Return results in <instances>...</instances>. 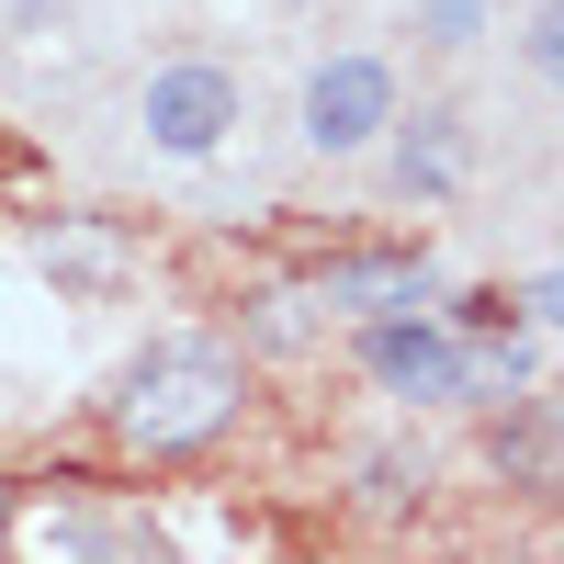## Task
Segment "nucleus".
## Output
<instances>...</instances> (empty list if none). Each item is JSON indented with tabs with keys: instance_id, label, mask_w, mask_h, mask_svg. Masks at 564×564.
<instances>
[{
	"instance_id": "obj_1",
	"label": "nucleus",
	"mask_w": 564,
	"mask_h": 564,
	"mask_svg": "<svg viewBox=\"0 0 564 564\" xmlns=\"http://www.w3.org/2000/svg\"><path fill=\"white\" fill-rule=\"evenodd\" d=\"M238 395H249L238 350H215V339H159L148 361L124 372L113 430H124L135 452H204L226 417H238Z\"/></svg>"
},
{
	"instance_id": "obj_2",
	"label": "nucleus",
	"mask_w": 564,
	"mask_h": 564,
	"mask_svg": "<svg viewBox=\"0 0 564 564\" xmlns=\"http://www.w3.org/2000/svg\"><path fill=\"white\" fill-rule=\"evenodd\" d=\"M135 124H148L159 159H215L226 135H238V68H215V57H170V68H148Z\"/></svg>"
},
{
	"instance_id": "obj_3",
	"label": "nucleus",
	"mask_w": 564,
	"mask_h": 564,
	"mask_svg": "<svg viewBox=\"0 0 564 564\" xmlns=\"http://www.w3.org/2000/svg\"><path fill=\"white\" fill-rule=\"evenodd\" d=\"M361 361H372V384L384 395H417V406H441V395H475V350H463V327H430V316H361Z\"/></svg>"
},
{
	"instance_id": "obj_4",
	"label": "nucleus",
	"mask_w": 564,
	"mask_h": 564,
	"mask_svg": "<svg viewBox=\"0 0 564 564\" xmlns=\"http://www.w3.org/2000/svg\"><path fill=\"white\" fill-rule=\"evenodd\" d=\"M395 68L384 57H327L316 79H305V148L316 159H361L372 135H395Z\"/></svg>"
},
{
	"instance_id": "obj_5",
	"label": "nucleus",
	"mask_w": 564,
	"mask_h": 564,
	"mask_svg": "<svg viewBox=\"0 0 564 564\" xmlns=\"http://www.w3.org/2000/svg\"><path fill=\"white\" fill-rule=\"evenodd\" d=\"M486 475L520 497H564V395H520L508 417H486Z\"/></svg>"
},
{
	"instance_id": "obj_6",
	"label": "nucleus",
	"mask_w": 564,
	"mask_h": 564,
	"mask_svg": "<svg viewBox=\"0 0 564 564\" xmlns=\"http://www.w3.org/2000/svg\"><path fill=\"white\" fill-rule=\"evenodd\" d=\"M316 305H339V316H406V305H430V249H350V260H316Z\"/></svg>"
},
{
	"instance_id": "obj_7",
	"label": "nucleus",
	"mask_w": 564,
	"mask_h": 564,
	"mask_svg": "<svg viewBox=\"0 0 564 564\" xmlns=\"http://www.w3.org/2000/svg\"><path fill=\"white\" fill-rule=\"evenodd\" d=\"M463 170H475V124H463L452 102L395 113V181H406L417 204H452V193H463Z\"/></svg>"
},
{
	"instance_id": "obj_8",
	"label": "nucleus",
	"mask_w": 564,
	"mask_h": 564,
	"mask_svg": "<svg viewBox=\"0 0 564 564\" xmlns=\"http://www.w3.org/2000/svg\"><path fill=\"white\" fill-rule=\"evenodd\" d=\"M34 260L57 271V282H79V294H113V282H124V238H102L90 215H57V226L34 238Z\"/></svg>"
},
{
	"instance_id": "obj_9",
	"label": "nucleus",
	"mask_w": 564,
	"mask_h": 564,
	"mask_svg": "<svg viewBox=\"0 0 564 564\" xmlns=\"http://www.w3.org/2000/svg\"><path fill=\"white\" fill-rule=\"evenodd\" d=\"M417 45H441V57L486 45V0H417Z\"/></svg>"
},
{
	"instance_id": "obj_10",
	"label": "nucleus",
	"mask_w": 564,
	"mask_h": 564,
	"mask_svg": "<svg viewBox=\"0 0 564 564\" xmlns=\"http://www.w3.org/2000/svg\"><path fill=\"white\" fill-rule=\"evenodd\" d=\"M520 57H531V79H542L553 102H564V0H542V12H531V34H520Z\"/></svg>"
},
{
	"instance_id": "obj_11",
	"label": "nucleus",
	"mask_w": 564,
	"mask_h": 564,
	"mask_svg": "<svg viewBox=\"0 0 564 564\" xmlns=\"http://www.w3.org/2000/svg\"><path fill=\"white\" fill-rule=\"evenodd\" d=\"M417 486H430V463H417V452H372V497H384V508H406Z\"/></svg>"
},
{
	"instance_id": "obj_12",
	"label": "nucleus",
	"mask_w": 564,
	"mask_h": 564,
	"mask_svg": "<svg viewBox=\"0 0 564 564\" xmlns=\"http://www.w3.org/2000/svg\"><path fill=\"white\" fill-rule=\"evenodd\" d=\"M520 316H542V327H564V271H542L531 294H520Z\"/></svg>"
},
{
	"instance_id": "obj_13",
	"label": "nucleus",
	"mask_w": 564,
	"mask_h": 564,
	"mask_svg": "<svg viewBox=\"0 0 564 564\" xmlns=\"http://www.w3.org/2000/svg\"><path fill=\"white\" fill-rule=\"evenodd\" d=\"M0 553H12V497H0Z\"/></svg>"
}]
</instances>
